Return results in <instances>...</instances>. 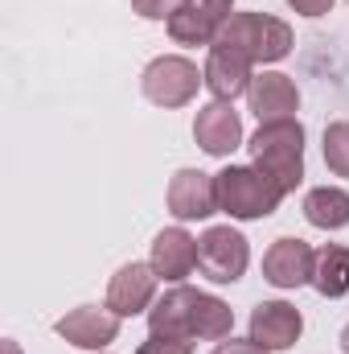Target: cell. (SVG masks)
I'll use <instances>...</instances> for the list:
<instances>
[{
	"instance_id": "6da1fadb",
	"label": "cell",
	"mask_w": 349,
	"mask_h": 354,
	"mask_svg": "<svg viewBox=\"0 0 349 354\" xmlns=\"http://www.w3.org/2000/svg\"><path fill=\"white\" fill-rule=\"evenodd\" d=\"M251 165L263 169L283 194H292L304 181V128L300 120H271L247 140Z\"/></svg>"
},
{
	"instance_id": "7a4b0ae2",
	"label": "cell",
	"mask_w": 349,
	"mask_h": 354,
	"mask_svg": "<svg viewBox=\"0 0 349 354\" xmlns=\"http://www.w3.org/2000/svg\"><path fill=\"white\" fill-rule=\"evenodd\" d=\"M214 181H218V210H226L239 223L267 218L283 202V189L255 165H226L222 174H214Z\"/></svg>"
},
{
	"instance_id": "3957f363",
	"label": "cell",
	"mask_w": 349,
	"mask_h": 354,
	"mask_svg": "<svg viewBox=\"0 0 349 354\" xmlns=\"http://www.w3.org/2000/svg\"><path fill=\"white\" fill-rule=\"evenodd\" d=\"M222 46H235L239 54H247L251 62H279L292 54V25L271 17V12H235L222 33L214 37Z\"/></svg>"
},
{
	"instance_id": "277c9868",
	"label": "cell",
	"mask_w": 349,
	"mask_h": 354,
	"mask_svg": "<svg viewBox=\"0 0 349 354\" xmlns=\"http://www.w3.org/2000/svg\"><path fill=\"white\" fill-rule=\"evenodd\" d=\"M201 83H206V75L197 71V62H189V58H181V54H161V58H152V62L144 66V75H140L144 99L157 103V107H165V111L193 103V95H197Z\"/></svg>"
},
{
	"instance_id": "5b68a950",
	"label": "cell",
	"mask_w": 349,
	"mask_h": 354,
	"mask_svg": "<svg viewBox=\"0 0 349 354\" xmlns=\"http://www.w3.org/2000/svg\"><path fill=\"white\" fill-rule=\"evenodd\" d=\"M247 264H251V243H247L243 231H235V227H210L197 239V268H201L206 280L235 284V280H243Z\"/></svg>"
},
{
	"instance_id": "8992f818",
	"label": "cell",
	"mask_w": 349,
	"mask_h": 354,
	"mask_svg": "<svg viewBox=\"0 0 349 354\" xmlns=\"http://www.w3.org/2000/svg\"><path fill=\"white\" fill-rule=\"evenodd\" d=\"M230 17L235 0H185L169 21V37L177 46H214V37Z\"/></svg>"
},
{
	"instance_id": "52a82bcc",
	"label": "cell",
	"mask_w": 349,
	"mask_h": 354,
	"mask_svg": "<svg viewBox=\"0 0 349 354\" xmlns=\"http://www.w3.org/2000/svg\"><path fill=\"white\" fill-rule=\"evenodd\" d=\"M157 268L152 264H123L111 284H107V309L115 317H136V313H148L157 305Z\"/></svg>"
},
{
	"instance_id": "ba28073f",
	"label": "cell",
	"mask_w": 349,
	"mask_h": 354,
	"mask_svg": "<svg viewBox=\"0 0 349 354\" xmlns=\"http://www.w3.org/2000/svg\"><path fill=\"white\" fill-rule=\"evenodd\" d=\"M193 140H197L201 153H210V157H230L235 149H243V115L235 111V103L214 99V103L197 107Z\"/></svg>"
},
{
	"instance_id": "9c48e42d",
	"label": "cell",
	"mask_w": 349,
	"mask_h": 354,
	"mask_svg": "<svg viewBox=\"0 0 349 354\" xmlns=\"http://www.w3.org/2000/svg\"><path fill=\"white\" fill-rule=\"evenodd\" d=\"M312 272H317V252L296 239V235H283L267 248L263 256V280L275 284V288H300V284H312Z\"/></svg>"
},
{
	"instance_id": "30bf717a",
	"label": "cell",
	"mask_w": 349,
	"mask_h": 354,
	"mask_svg": "<svg viewBox=\"0 0 349 354\" xmlns=\"http://www.w3.org/2000/svg\"><path fill=\"white\" fill-rule=\"evenodd\" d=\"M251 58L247 54H239L235 46H222V41H214L210 46V54H206V87L214 99H222V103H235L239 95H247L251 91Z\"/></svg>"
},
{
	"instance_id": "8fae6325",
	"label": "cell",
	"mask_w": 349,
	"mask_h": 354,
	"mask_svg": "<svg viewBox=\"0 0 349 354\" xmlns=\"http://www.w3.org/2000/svg\"><path fill=\"white\" fill-rule=\"evenodd\" d=\"M169 214L181 223H193V218H210L218 210V181L201 169H177L169 181Z\"/></svg>"
},
{
	"instance_id": "7c38bea8",
	"label": "cell",
	"mask_w": 349,
	"mask_h": 354,
	"mask_svg": "<svg viewBox=\"0 0 349 354\" xmlns=\"http://www.w3.org/2000/svg\"><path fill=\"white\" fill-rule=\"evenodd\" d=\"M304 334V317L288 301H259L251 309V338L263 351H292Z\"/></svg>"
},
{
	"instance_id": "4fadbf2b",
	"label": "cell",
	"mask_w": 349,
	"mask_h": 354,
	"mask_svg": "<svg viewBox=\"0 0 349 354\" xmlns=\"http://www.w3.org/2000/svg\"><path fill=\"white\" fill-rule=\"evenodd\" d=\"M119 322L111 309H94V305H79L70 309L66 317H58V338H66L70 346L79 351H107L115 338H119Z\"/></svg>"
},
{
	"instance_id": "5bb4252c",
	"label": "cell",
	"mask_w": 349,
	"mask_h": 354,
	"mask_svg": "<svg viewBox=\"0 0 349 354\" xmlns=\"http://www.w3.org/2000/svg\"><path fill=\"white\" fill-rule=\"evenodd\" d=\"M247 103L255 111L259 124H271V120H296L300 111V91L288 75L279 71H263L251 79V91H247Z\"/></svg>"
},
{
	"instance_id": "9a60e30c",
	"label": "cell",
	"mask_w": 349,
	"mask_h": 354,
	"mask_svg": "<svg viewBox=\"0 0 349 354\" xmlns=\"http://www.w3.org/2000/svg\"><path fill=\"white\" fill-rule=\"evenodd\" d=\"M148 264L157 268L161 280H173L181 284L193 268H197V239L185 231V227H169L152 239V260Z\"/></svg>"
},
{
	"instance_id": "2e32d148",
	"label": "cell",
	"mask_w": 349,
	"mask_h": 354,
	"mask_svg": "<svg viewBox=\"0 0 349 354\" xmlns=\"http://www.w3.org/2000/svg\"><path fill=\"white\" fill-rule=\"evenodd\" d=\"M193 292H197V288H185V284L169 288V292L148 309V334H169V338H189V342H197V338H193Z\"/></svg>"
},
{
	"instance_id": "e0dca14e",
	"label": "cell",
	"mask_w": 349,
	"mask_h": 354,
	"mask_svg": "<svg viewBox=\"0 0 349 354\" xmlns=\"http://www.w3.org/2000/svg\"><path fill=\"white\" fill-rule=\"evenodd\" d=\"M304 218L317 231H341L349 227V194L341 185H317L304 194Z\"/></svg>"
},
{
	"instance_id": "ac0fdd59",
	"label": "cell",
	"mask_w": 349,
	"mask_h": 354,
	"mask_svg": "<svg viewBox=\"0 0 349 354\" xmlns=\"http://www.w3.org/2000/svg\"><path fill=\"white\" fill-rule=\"evenodd\" d=\"M312 288L329 301L349 292V248L341 243H325L317 252V272H312Z\"/></svg>"
},
{
	"instance_id": "d6986e66",
	"label": "cell",
	"mask_w": 349,
	"mask_h": 354,
	"mask_svg": "<svg viewBox=\"0 0 349 354\" xmlns=\"http://www.w3.org/2000/svg\"><path fill=\"white\" fill-rule=\"evenodd\" d=\"M325 165L329 174L349 177V120H337L325 128Z\"/></svg>"
},
{
	"instance_id": "ffe728a7",
	"label": "cell",
	"mask_w": 349,
	"mask_h": 354,
	"mask_svg": "<svg viewBox=\"0 0 349 354\" xmlns=\"http://www.w3.org/2000/svg\"><path fill=\"white\" fill-rule=\"evenodd\" d=\"M136 354H193L189 338H169V334H148Z\"/></svg>"
},
{
	"instance_id": "44dd1931",
	"label": "cell",
	"mask_w": 349,
	"mask_h": 354,
	"mask_svg": "<svg viewBox=\"0 0 349 354\" xmlns=\"http://www.w3.org/2000/svg\"><path fill=\"white\" fill-rule=\"evenodd\" d=\"M181 4H185V0H132V12L144 17V21H165V25H169Z\"/></svg>"
},
{
	"instance_id": "7402d4cb",
	"label": "cell",
	"mask_w": 349,
	"mask_h": 354,
	"mask_svg": "<svg viewBox=\"0 0 349 354\" xmlns=\"http://www.w3.org/2000/svg\"><path fill=\"white\" fill-rule=\"evenodd\" d=\"M210 354H271V351H263L255 338H230V342H218Z\"/></svg>"
},
{
	"instance_id": "603a6c76",
	"label": "cell",
	"mask_w": 349,
	"mask_h": 354,
	"mask_svg": "<svg viewBox=\"0 0 349 354\" xmlns=\"http://www.w3.org/2000/svg\"><path fill=\"white\" fill-rule=\"evenodd\" d=\"M300 17H325L329 8H333V0H288Z\"/></svg>"
},
{
	"instance_id": "cb8c5ba5",
	"label": "cell",
	"mask_w": 349,
	"mask_h": 354,
	"mask_svg": "<svg viewBox=\"0 0 349 354\" xmlns=\"http://www.w3.org/2000/svg\"><path fill=\"white\" fill-rule=\"evenodd\" d=\"M4 354H21V346H17L12 338H4Z\"/></svg>"
},
{
	"instance_id": "d4e9b609",
	"label": "cell",
	"mask_w": 349,
	"mask_h": 354,
	"mask_svg": "<svg viewBox=\"0 0 349 354\" xmlns=\"http://www.w3.org/2000/svg\"><path fill=\"white\" fill-rule=\"evenodd\" d=\"M341 351L349 354V326H346V330H341Z\"/></svg>"
}]
</instances>
